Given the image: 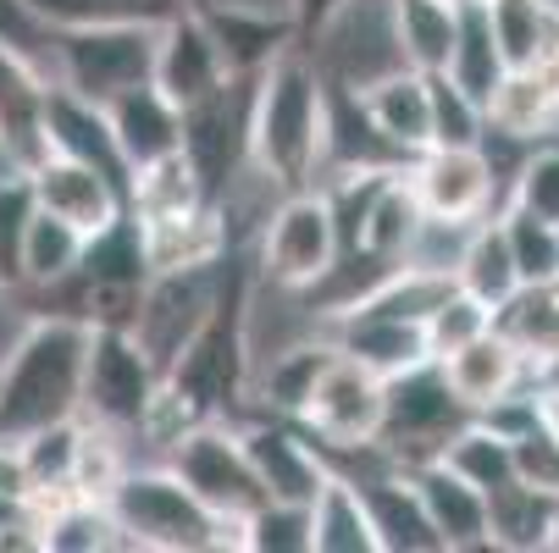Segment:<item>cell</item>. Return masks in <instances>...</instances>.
<instances>
[{
  "mask_svg": "<svg viewBox=\"0 0 559 553\" xmlns=\"http://www.w3.org/2000/svg\"><path fill=\"white\" fill-rule=\"evenodd\" d=\"M328 117L333 84L316 67L310 45L283 50L255 77V117H250V167L277 194L316 189V172H328Z\"/></svg>",
  "mask_w": 559,
  "mask_h": 553,
  "instance_id": "obj_1",
  "label": "cell"
},
{
  "mask_svg": "<svg viewBox=\"0 0 559 553\" xmlns=\"http://www.w3.org/2000/svg\"><path fill=\"white\" fill-rule=\"evenodd\" d=\"M95 327L72 310L34 315L28 333L0 360V437H23L50 421L84 416V371Z\"/></svg>",
  "mask_w": 559,
  "mask_h": 553,
  "instance_id": "obj_2",
  "label": "cell"
},
{
  "mask_svg": "<svg viewBox=\"0 0 559 553\" xmlns=\"http://www.w3.org/2000/svg\"><path fill=\"white\" fill-rule=\"evenodd\" d=\"M122 548H155V553H211L222 515L178 477L173 465H150V470H122V482L106 498Z\"/></svg>",
  "mask_w": 559,
  "mask_h": 553,
  "instance_id": "obj_3",
  "label": "cell"
},
{
  "mask_svg": "<svg viewBox=\"0 0 559 553\" xmlns=\"http://www.w3.org/2000/svg\"><path fill=\"white\" fill-rule=\"evenodd\" d=\"M173 387H183L205 416H233L250 382V277L222 266V293L205 315V327L189 338L178 365L167 371Z\"/></svg>",
  "mask_w": 559,
  "mask_h": 553,
  "instance_id": "obj_4",
  "label": "cell"
},
{
  "mask_svg": "<svg viewBox=\"0 0 559 553\" xmlns=\"http://www.w3.org/2000/svg\"><path fill=\"white\" fill-rule=\"evenodd\" d=\"M344 261V232L333 216L328 189H294L266 211L261 227V277L305 293V288H322Z\"/></svg>",
  "mask_w": 559,
  "mask_h": 553,
  "instance_id": "obj_5",
  "label": "cell"
},
{
  "mask_svg": "<svg viewBox=\"0 0 559 553\" xmlns=\"http://www.w3.org/2000/svg\"><path fill=\"white\" fill-rule=\"evenodd\" d=\"M471 421V410L460 405V393L449 387L443 365L427 360L416 371L388 376V421L377 437V454L399 470H421L432 459H443L449 437Z\"/></svg>",
  "mask_w": 559,
  "mask_h": 553,
  "instance_id": "obj_6",
  "label": "cell"
},
{
  "mask_svg": "<svg viewBox=\"0 0 559 553\" xmlns=\"http://www.w3.org/2000/svg\"><path fill=\"white\" fill-rule=\"evenodd\" d=\"M328 454H371L388 421V376L333 344V360L316 376L305 410L294 416Z\"/></svg>",
  "mask_w": 559,
  "mask_h": 553,
  "instance_id": "obj_7",
  "label": "cell"
},
{
  "mask_svg": "<svg viewBox=\"0 0 559 553\" xmlns=\"http://www.w3.org/2000/svg\"><path fill=\"white\" fill-rule=\"evenodd\" d=\"M155 34L162 28H133V23H117V28H56L50 50H56V67H61V89L106 106V100L150 84L155 77Z\"/></svg>",
  "mask_w": 559,
  "mask_h": 553,
  "instance_id": "obj_8",
  "label": "cell"
},
{
  "mask_svg": "<svg viewBox=\"0 0 559 553\" xmlns=\"http://www.w3.org/2000/svg\"><path fill=\"white\" fill-rule=\"evenodd\" d=\"M250 117H255V77H227V84L183 111V155L194 161L211 205L250 172Z\"/></svg>",
  "mask_w": 559,
  "mask_h": 553,
  "instance_id": "obj_9",
  "label": "cell"
},
{
  "mask_svg": "<svg viewBox=\"0 0 559 553\" xmlns=\"http://www.w3.org/2000/svg\"><path fill=\"white\" fill-rule=\"evenodd\" d=\"M167 465L178 470V477L216 509V515H255L266 498L255 465H250V448H245V432H238L233 421H200L194 432H183L173 448H167Z\"/></svg>",
  "mask_w": 559,
  "mask_h": 553,
  "instance_id": "obj_10",
  "label": "cell"
},
{
  "mask_svg": "<svg viewBox=\"0 0 559 553\" xmlns=\"http://www.w3.org/2000/svg\"><path fill=\"white\" fill-rule=\"evenodd\" d=\"M162 387V365H155L133 333L95 327L90 338V371H84V421H100L111 432H144V416Z\"/></svg>",
  "mask_w": 559,
  "mask_h": 553,
  "instance_id": "obj_11",
  "label": "cell"
},
{
  "mask_svg": "<svg viewBox=\"0 0 559 553\" xmlns=\"http://www.w3.org/2000/svg\"><path fill=\"white\" fill-rule=\"evenodd\" d=\"M222 266H183V272H150L144 282V304H139V322L133 338L139 349L162 365V376L178 365V354L189 349V338L205 327V315L222 293Z\"/></svg>",
  "mask_w": 559,
  "mask_h": 553,
  "instance_id": "obj_12",
  "label": "cell"
},
{
  "mask_svg": "<svg viewBox=\"0 0 559 553\" xmlns=\"http://www.w3.org/2000/svg\"><path fill=\"white\" fill-rule=\"evenodd\" d=\"M245 432V448H250V465L266 488V498L277 504H316V493L328 488L333 465H328V448L316 443L299 421L288 416H261Z\"/></svg>",
  "mask_w": 559,
  "mask_h": 553,
  "instance_id": "obj_13",
  "label": "cell"
},
{
  "mask_svg": "<svg viewBox=\"0 0 559 553\" xmlns=\"http://www.w3.org/2000/svg\"><path fill=\"white\" fill-rule=\"evenodd\" d=\"M411 183L432 221L476 227L493 205V155L483 144H432L411 161Z\"/></svg>",
  "mask_w": 559,
  "mask_h": 553,
  "instance_id": "obj_14",
  "label": "cell"
},
{
  "mask_svg": "<svg viewBox=\"0 0 559 553\" xmlns=\"http://www.w3.org/2000/svg\"><path fill=\"white\" fill-rule=\"evenodd\" d=\"M189 7L205 17L222 61L233 77H261L283 50L305 45L299 39V23L277 7H266V0H189Z\"/></svg>",
  "mask_w": 559,
  "mask_h": 553,
  "instance_id": "obj_15",
  "label": "cell"
},
{
  "mask_svg": "<svg viewBox=\"0 0 559 553\" xmlns=\"http://www.w3.org/2000/svg\"><path fill=\"white\" fill-rule=\"evenodd\" d=\"M50 84L23 56L17 39H0V155L7 167L34 172L50 155Z\"/></svg>",
  "mask_w": 559,
  "mask_h": 553,
  "instance_id": "obj_16",
  "label": "cell"
},
{
  "mask_svg": "<svg viewBox=\"0 0 559 553\" xmlns=\"http://www.w3.org/2000/svg\"><path fill=\"white\" fill-rule=\"evenodd\" d=\"M28 183H34L39 211L72 221L78 232H90V239H95V232H106L111 221L128 216V189H122L111 172H100V167H90V161H78V155H61V149L45 155V161L28 172Z\"/></svg>",
  "mask_w": 559,
  "mask_h": 553,
  "instance_id": "obj_17",
  "label": "cell"
},
{
  "mask_svg": "<svg viewBox=\"0 0 559 553\" xmlns=\"http://www.w3.org/2000/svg\"><path fill=\"white\" fill-rule=\"evenodd\" d=\"M227 61L205 28V17L194 7H183L173 23H162V34H155V89H162L173 106H194L205 95H216L227 84Z\"/></svg>",
  "mask_w": 559,
  "mask_h": 553,
  "instance_id": "obj_18",
  "label": "cell"
},
{
  "mask_svg": "<svg viewBox=\"0 0 559 553\" xmlns=\"http://www.w3.org/2000/svg\"><path fill=\"white\" fill-rule=\"evenodd\" d=\"M333 344L355 360H366L371 371L382 376H399V371H416L432 360V344H427V327L421 322H405V315H382V310H344L333 315Z\"/></svg>",
  "mask_w": 559,
  "mask_h": 553,
  "instance_id": "obj_19",
  "label": "cell"
},
{
  "mask_svg": "<svg viewBox=\"0 0 559 553\" xmlns=\"http://www.w3.org/2000/svg\"><path fill=\"white\" fill-rule=\"evenodd\" d=\"M366 117L377 122V133L405 155V161H416L421 149H432V77L416 72V67H399L388 77H377L371 89H355Z\"/></svg>",
  "mask_w": 559,
  "mask_h": 553,
  "instance_id": "obj_20",
  "label": "cell"
},
{
  "mask_svg": "<svg viewBox=\"0 0 559 553\" xmlns=\"http://www.w3.org/2000/svg\"><path fill=\"white\" fill-rule=\"evenodd\" d=\"M443 365V376H449V387L460 393V405L471 410V416H483V410H493L499 399H510V393H521V382L532 376V365H526V354L493 327V333H483L476 344H465V349H454L449 360H438Z\"/></svg>",
  "mask_w": 559,
  "mask_h": 553,
  "instance_id": "obj_21",
  "label": "cell"
},
{
  "mask_svg": "<svg viewBox=\"0 0 559 553\" xmlns=\"http://www.w3.org/2000/svg\"><path fill=\"white\" fill-rule=\"evenodd\" d=\"M554 117H559V56L510 67L488 100V133H499L504 144H532L537 133L554 128Z\"/></svg>",
  "mask_w": 559,
  "mask_h": 553,
  "instance_id": "obj_22",
  "label": "cell"
},
{
  "mask_svg": "<svg viewBox=\"0 0 559 553\" xmlns=\"http://www.w3.org/2000/svg\"><path fill=\"white\" fill-rule=\"evenodd\" d=\"M106 117H111L117 144H122L128 172L183 149V106H173L162 89H155V77L139 84V89H128V95H117V100H106Z\"/></svg>",
  "mask_w": 559,
  "mask_h": 553,
  "instance_id": "obj_23",
  "label": "cell"
},
{
  "mask_svg": "<svg viewBox=\"0 0 559 553\" xmlns=\"http://www.w3.org/2000/svg\"><path fill=\"white\" fill-rule=\"evenodd\" d=\"M360 488H366V504H371V526H377L382 553H449L411 470L388 465V477H371Z\"/></svg>",
  "mask_w": 559,
  "mask_h": 553,
  "instance_id": "obj_24",
  "label": "cell"
},
{
  "mask_svg": "<svg viewBox=\"0 0 559 553\" xmlns=\"http://www.w3.org/2000/svg\"><path fill=\"white\" fill-rule=\"evenodd\" d=\"M411 477H416V488H421V498H427V515H432V526H438V537H443L449 553L493 548V542H488V493H483V488H471L460 470H449L443 459L411 470Z\"/></svg>",
  "mask_w": 559,
  "mask_h": 553,
  "instance_id": "obj_25",
  "label": "cell"
},
{
  "mask_svg": "<svg viewBox=\"0 0 559 553\" xmlns=\"http://www.w3.org/2000/svg\"><path fill=\"white\" fill-rule=\"evenodd\" d=\"M45 122H50V149L78 155V161L111 172V178L128 189L133 172H128V161H122V144H117V133H111L106 106L72 95V89H50V117H45Z\"/></svg>",
  "mask_w": 559,
  "mask_h": 553,
  "instance_id": "obj_26",
  "label": "cell"
},
{
  "mask_svg": "<svg viewBox=\"0 0 559 553\" xmlns=\"http://www.w3.org/2000/svg\"><path fill=\"white\" fill-rule=\"evenodd\" d=\"M310 531H316V553H382L377 526H371V504L366 488L344 470H333L328 488L310 504Z\"/></svg>",
  "mask_w": 559,
  "mask_h": 553,
  "instance_id": "obj_27",
  "label": "cell"
},
{
  "mask_svg": "<svg viewBox=\"0 0 559 553\" xmlns=\"http://www.w3.org/2000/svg\"><path fill=\"white\" fill-rule=\"evenodd\" d=\"M205 205H211V194L183 149L162 155L150 167H133V178H128V216H139V221H167V216H189Z\"/></svg>",
  "mask_w": 559,
  "mask_h": 553,
  "instance_id": "obj_28",
  "label": "cell"
},
{
  "mask_svg": "<svg viewBox=\"0 0 559 553\" xmlns=\"http://www.w3.org/2000/svg\"><path fill=\"white\" fill-rule=\"evenodd\" d=\"M504 45L493 34V7L488 0H465V12H460V39H454V56H449V77L471 95V100H493V89L504 84Z\"/></svg>",
  "mask_w": 559,
  "mask_h": 553,
  "instance_id": "obj_29",
  "label": "cell"
},
{
  "mask_svg": "<svg viewBox=\"0 0 559 553\" xmlns=\"http://www.w3.org/2000/svg\"><path fill=\"white\" fill-rule=\"evenodd\" d=\"M454 277H460V288L465 293H476L483 304H504V299H515V288H521V272H515V255H510V232H504V221L493 216H483L471 232H465V244H460V261H454Z\"/></svg>",
  "mask_w": 559,
  "mask_h": 553,
  "instance_id": "obj_30",
  "label": "cell"
},
{
  "mask_svg": "<svg viewBox=\"0 0 559 553\" xmlns=\"http://www.w3.org/2000/svg\"><path fill=\"white\" fill-rule=\"evenodd\" d=\"M465 0H393V28L399 50L416 72H449L454 39H460Z\"/></svg>",
  "mask_w": 559,
  "mask_h": 553,
  "instance_id": "obj_31",
  "label": "cell"
},
{
  "mask_svg": "<svg viewBox=\"0 0 559 553\" xmlns=\"http://www.w3.org/2000/svg\"><path fill=\"white\" fill-rule=\"evenodd\" d=\"M554 509H559V493H543V488L510 477L488 493V542L510 548V553H532L548 542Z\"/></svg>",
  "mask_w": 559,
  "mask_h": 553,
  "instance_id": "obj_32",
  "label": "cell"
},
{
  "mask_svg": "<svg viewBox=\"0 0 559 553\" xmlns=\"http://www.w3.org/2000/svg\"><path fill=\"white\" fill-rule=\"evenodd\" d=\"M189 0H28V12L56 34V28H162L173 23Z\"/></svg>",
  "mask_w": 559,
  "mask_h": 553,
  "instance_id": "obj_33",
  "label": "cell"
},
{
  "mask_svg": "<svg viewBox=\"0 0 559 553\" xmlns=\"http://www.w3.org/2000/svg\"><path fill=\"white\" fill-rule=\"evenodd\" d=\"M78 432H84V416L72 421H50L39 432H23L17 448H23V470H28V488H34V504H61L72 498V465H78Z\"/></svg>",
  "mask_w": 559,
  "mask_h": 553,
  "instance_id": "obj_34",
  "label": "cell"
},
{
  "mask_svg": "<svg viewBox=\"0 0 559 553\" xmlns=\"http://www.w3.org/2000/svg\"><path fill=\"white\" fill-rule=\"evenodd\" d=\"M84 244H90V232H78L72 221L50 211H34L28 250H23V288H67L78 266H84Z\"/></svg>",
  "mask_w": 559,
  "mask_h": 553,
  "instance_id": "obj_35",
  "label": "cell"
},
{
  "mask_svg": "<svg viewBox=\"0 0 559 553\" xmlns=\"http://www.w3.org/2000/svg\"><path fill=\"white\" fill-rule=\"evenodd\" d=\"M443 465H449V470H460V477H465L471 488L493 493L499 482H510V477H515V437H504V432H499L493 421H483V416H471V421L449 437Z\"/></svg>",
  "mask_w": 559,
  "mask_h": 553,
  "instance_id": "obj_36",
  "label": "cell"
},
{
  "mask_svg": "<svg viewBox=\"0 0 559 553\" xmlns=\"http://www.w3.org/2000/svg\"><path fill=\"white\" fill-rule=\"evenodd\" d=\"M493 327L526 354V365H543L559 354V288H515V299L493 310Z\"/></svg>",
  "mask_w": 559,
  "mask_h": 553,
  "instance_id": "obj_37",
  "label": "cell"
},
{
  "mask_svg": "<svg viewBox=\"0 0 559 553\" xmlns=\"http://www.w3.org/2000/svg\"><path fill=\"white\" fill-rule=\"evenodd\" d=\"M499 221L510 232V255H515L521 288H559V221H543L521 205H504Z\"/></svg>",
  "mask_w": 559,
  "mask_h": 553,
  "instance_id": "obj_38",
  "label": "cell"
},
{
  "mask_svg": "<svg viewBox=\"0 0 559 553\" xmlns=\"http://www.w3.org/2000/svg\"><path fill=\"white\" fill-rule=\"evenodd\" d=\"M122 470H128L122 432H111L100 421H84V432H78V465H72V498L106 504L111 488L122 482Z\"/></svg>",
  "mask_w": 559,
  "mask_h": 553,
  "instance_id": "obj_39",
  "label": "cell"
},
{
  "mask_svg": "<svg viewBox=\"0 0 559 553\" xmlns=\"http://www.w3.org/2000/svg\"><path fill=\"white\" fill-rule=\"evenodd\" d=\"M34 183L28 172L7 167V178H0V288H23V250H28V227H34Z\"/></svg>",
  "mask_w": 559,
  "mask_h": 553,
  "instance_id": "obj_40",
  "label": "cell"
},
{
  "mask_svg": "<svg viewBox=\"0 0 559 553\" xmlns=\"http://www.w3.org/2000/svg\"><path fill=\"white\" fill-rule=\"evenodd\" d=\"M333 360V344H299V349H283L277 360H272V371H266V382H261V405L272 410V416H299L305 410V399H310V387H316V376H322V365Z\"/></svg>",
  "mask_w": 559,
  "mask_h": 553,
  "instance_id": "obj_41",
  "label": "cell"
},
{
  "mask_svg": "<svg viewBox=\"0 0 559 553\" xmlns=\"http://www.w3.org/2000/svg\"><path fill=\"white\" fill-rule=\"evenodd\" d=\"M150 282V277H144ZM144 282L139 277H72V315H84L90 327H117L133 333L139 304H144Z\"/></svg>",
  "mask_w": 559,
  "mask_h": 553,
  "instance_id": "obj_42",
  "label": "cell"
},
{
  "mask_svg": "<svg viewBox=\"0 0 559 553\" xmlns=\"http://www.w3.org/2000/svg\"><path fill=\"white\" fill-rule=\"evenodd\" d=\"M483 333H493V304H483L476 293L454 288L432 315H427V344H432V360H449L454 349L476 344Z\"/></svg>",
  "mask_w": 559,
  "mask_h": 553,
  "instance_id": "obj_43",
  "label": "cell"
},
{
  "mask_svg": "<svg viewBox=\"0 0 559 553\" xmlns=\"http://www.w3.org/2000/svg\"><path fill=\"white\" fill-rule=\"evenodd\" d=\"M432 77V144H483L488 139V106L471 100L449 72Z\"/></svg>",
  "mask_w": 559,
  "mask_h": 553,
  "instance_id": "obj_44",
  "label": "cell"
},
{
  "mask_svg": "<svg viewBox=\"0 0 559 553\" xmlns=\"http://www.w3.org/2000/svg\"><path fill=\"white\" fill-rule=\"evenodd\" d=\"M250 553H316L310 504H261L250 515Z\"/></svg>",
  "mask_w": 559,
  "mask_h": 553,
  "instance_id": "obj_45",
  "label": "cell"
},
{
  "mask_svg": "<svg viewBox=\"0 0 559 553\" xmlns=\"http://www.w3.org/2000/svg\"><path fill=\"white\" fill-rule=\"evenodd\" d=\"M510 205H521V211H532L543 221H559V144H543V149H532L521 161Z\"/></svg>",
  "mask_w": 559,
  "mask_h": 553,
  "instance_id": "obj_46",
  "label": "cell"
},
{
  "mask_svg": "<svg viewBox=\"0 0 559 553\" xmlns=\"http://www.w3.org/2000/svg\"><path fill=\"white\" fill-rule=\"evenodd\" d=\"M515 477L543 488V493H559V443L543 426H526L515 437Z\"/></svg>",
  "mask_w": 559,
  "mask_h": 553,
  "instance_id": "obj_47",
  "label": "cell"
},
{
  "mask_svg": "<svg viewBox=\"0 0 559 553\" xmlns=\"http://www.w3.org/2000/svg\"><path fill=\"white\" fill-rule=\"evenodd\" d=\"M283 7H288V17L299 23V39H310L316 28H322V23L344 7V0H283Z\"/></svg>",
  "mask_w": 559,
  "mask_h": 553,
  "instance_id": "obj_48",
  "label": "cell"
},
{
  "mask_svg": "<svg viewBox=\"0 0 559 553\" xmlns=\"http://www.w3.org/2000/svg\"><path fill=\"white\" fill-rule=\"evenodd\" d=\"M537 393V426L559 443V387H532Z\"/></svg>",
  "mask_w": 559,
  "mask_h": 553,
  "instance_id": "obj_49",
  "label": "cell"
},
{
  "mask_svg": "<svg viewBox=\"0 0 559 553\" xmlns=\"http://www.w3.org/2000/svg\"><path fill=\"white\" fill-rule=\"evenodd\" d=\"M543 553H559V509H554V526H548V542H543Z\"/></svg>",
  "mask_w": 559,
  "mask_h": 553,
  "instance_id": "obj_50",
  "label": "cell"
},
{
  "mask_svg": "<svg viewBox=\"0 0 559 553\" xmlns=\"http://www.w3.org/2000/svg\"><path fill=\"white\" fill-rule=\"evenodd\" d=\"M554 7H559V0H554Z\"/></svg>",
  "mask_w": 559,
  "mask_h": 553,
  "instance_id": "obj_51",
  "label": "cell"
}]
</instances>
